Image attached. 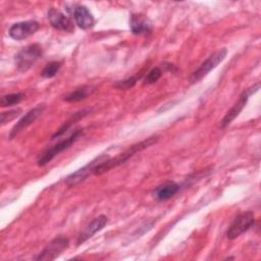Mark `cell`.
I'll list each match as a JSON object with an SVG mask.
<instances>
[{
	"mask_svg": "<svg viewBox=\"0 0 261 261\" xmlns=\"http://www.w3.org/2000/svg\"><path fill=\"white\" fill-rule=\"evenodd\" d=\"M158 141V137L153 136L150 137L148 139H145L144 141H141L135 145H133L132 147H129L127 150H125L124 152H122L121 154L117 155L114 158H110L107 160H103L100 163H98L94 170H93V174L95 175H100L104 172H107L109 169L113 168V167H117L118 165L123 164L124 162H126L129 158H132L135 154L143 151L144 149L150 147L151 145H153L154 143H156Z\"/></svg>",
	"mask_w": 261,
	"mask_h": 261,
	"instance_id": "obj_1",
	"label": "cell"
},
{
	"mask_svg": "<svg viewBox=\"0 0 261 261\" xmlns=\"http://www.w3.org/2000/svg\"><path fill=\"white\" fill-rule=\"evenodd\" d=\"M42 55L43 50L41 46L38 44H31L22 48L15 55V65L19 71L24 72L29 70Z\"/></svg>",
	"mask_w": 261,
	"mask_h": 261,
	"instance_id": "obj_2",
	"label": "cell"
},
{
	"mask_svg": "<svg viewBox=\"0 0 261 261\" xmlns=\"http://www.w3.org/2000/svg\"><path fill=\"white\" fill-rule=\"evenodd\" d=\"M227 50L225 48L219 49L216 52H214L212 55H210L190 76L191 84L197 83L201 81L203 77H205L211 70H213L220 62L224 60L226 57Z\"/></svg>",
	"mask_w": 261,
	"mask_h": 261,
	"instance_id": "obj_3",
	"label": "cell"
},
{
	"mask_svg": "<svg viewBox=\"0 0 261 261\" xmlns=\"http://www.w3.org/2000/svg\"><path fill=\"white\" fill-rule=\"evenodd\" d=\"M255 222V215L252 211H246L240 213L226 231V237L228 240H234L242 233L249 230Z\"/></svg>",
	"mask_w": 261,
	"mask_h": 261,
	"instance_id": "obj_4",
	"label": "cell"
},
{
	"mask_svg": "<svg viewBox=\"0 0 261 261\" xmlns=\"http://www.w3.org/2000/svg\"><path fill=\"white\" fill-rule=\"evenodd\" d=\"M83 134V130L82 129H76L74 130L67 139L57 143L56 145H54L52 148L48 149L46 152H44L39 160H38V165L39 166H44L45 164L49 163L55 156H57L59 153L63 152L64 150H66L67 148H69L77 139L79 137Z\"/></svg>",
	"mask_w": 261,
	"mask_h": 261,
	"instance_id": "obj_5",
	"label": "cell"
},
{
	"mask_svg": "<svg viewBox=\"0 0 261 261\" xmlns=\"http://www.w3.org/2000/svg\"><path fill=\"white\" fill-rule=\"evenodd\" d=\"M68 246H69V241L67 238L62 236L56 237L36 257V260H39V261L54 260L57 257H59L61 253L68 248Z\"/></svg>",
	"mask_w": 261,
	"mask_h": 261,
	"instance_id": "obj_6",
	"label": "cell"
},
{
	"mask_svg": "<svg viewBox=\"0 0 261 261\" xmlns=\"http://www.w3.org/2000/svg\"><path fill=\"white\" fill-rule=\"evenodd\" d=\"M259 83L255 84L253 87H251L248 90H245L241 96L239 97V100L234 103V105L226 112V114L224 115V117L222 118V120L220 121V127H225L228 124L231 123V121L241 113V111L244 109V107L247 104V101L249 99V97L254 94L255 92H257L259 90Z\"/></svg>",
	"mask_w": 261,
	"mask_h": 261,
	"instance_id": "obj_7",
	"label": "cell"
},
{
	"mask_svg": "<svg viewBox=\"0 0 261 261\" xmlns=\"http://www.w3.org/2000/svg\"><path fill=\"white\" fill-rule=\"evenodd\" d=\"M40 29V23L36 20H25L12 24L9 29V36L16 41H20L34 35Z\"/></svg>",
	"mask_w": 261,
	"mask_h": 261,
	"instance_id": "obj_8",
	"label": "cell"
},
{
	"mask_svg": "<svg viewBox=\"0 0 261 261\" xmlns=\"http://www.w3.org/2000/svg\"><path fill=\"white\" fill-rule=\"evenodd\" d=\"M45 110V105L41 104L36 106L35 108L31 109L29 112H27L17 122L16 124L12 127L10 134H9V139H13L14 137H16V135H18L21 130H23L24 128H27L29 125H31Z\"/></svg>",
	"mask_w": 261,
	"mask_h": 261,
	"instance_id": "obj_9",
	"label": "cell"
},
{
	"mask_svg": "<svg viewBox=\"0 0 261 261\" xmlns=\"http://www.w3.org/2000/svg\"><path fill=\"white\" fill-rule=\"evenodd\" d=\"M47 17L51 25L56 30L67 33H72L74 31V25L71 19L56 8H50L47 12Z\"/></svg>",
	"mask_w": 261,
	"mask_h": 261,
	"instance_id": "obj_10",
	"label": "cell"
},
{
	"mask_svg": "<svg viewBox=\"0 0 261 261\" xmlns=\"http://www.w3.org/2000/svg\"><path fill=\"white\" fill-rule=\"evenodd\" d=\"M105 158V155H101L97 158H95L94 160H92L91 162H89L87 165H85L83 168L76 170L75 172L69 174L66 179L65 182L68 187H73L82 181H84L91 173H93V170L95 168V166L100 163L101 161H103V159Z\"/></svg>",
	"mask_w": 261,
	"mask_h": 261,
	"instance_id": "obj_11",
	"label": "cell"
},
{
	"mask_svg": "<svg viewBox=\"0 0 261 261\" xmlns=\"http://www.w3.org/2000/svg\"><path fill=\"white\" fill-rule=\"evenodd\" d=\"M108 222V217L105 215H99L98 217L94 218L90 223L87 224V226L81 231V233L77 237V246L85 243L89 239H91L95 233L100 231Z\"/></svg>",
	"mask_w": 261,
	"mask_h": 261,
	"instance_id": "obj_12",
	"label": "cell"
},
{
	"mask_svg": "<svg viewBox=\"0 0 261 261\" xmlns=\"http://www.w3.org/2000/svg\"><path fill=\"white\" fill-rule=\"evenodd\" d=\"M73 18L75 23L82 30L92 29L95 24V19L91 11L84 5H79L73 9Z\"/></svg>",
	"mask_w": 261,
	"mask_h": 261,
	"instance_id": "obj_13",
	"label": "cell"
},
{
	"mask_svg": "<svg viewBox=\"0 0 261 261\" xmlns=\"http://www.w3.org/2000/svg\"><path fill=\"white\" fill-rule=\"evenodd\" d=\"M129 28L134 35H147L152 32V27L148 18L139 13L130 15Z\"/></svg>",
	"mask_w": 261,
	"mask_h": 261,
	"instance_id": "obj_14",
	"label": "cell"
},
{
	"mask_svg": "<svg viewBox=\"0 0 261 261\" xmlns=\"http://www.w3.org/2000/svg\"><path fill=\"white\" fill-rule=\"evenodd\" d=\"M179 191V186L176 182L173 181H167L163 185L158 186L154 192H153V197L157 201H167L171 199L177 192Z\"/></svg>",
	"mask_w": 261,
	"mask_h": 261,
	"instance_id": "obj_15",
	"label": "cell"
},
{
	"mask_svg": "<svg viewBox=\"0 0 261 261\" xmlns=\"http://www.w3.org/2000/svg\"><path fill=\"white\" fill-rule=\"evenodd\" d=\"M90 112H91V109H83V110H81V111L74 113L66 122H64V124H63L54 135H52V139H55V138H58V137L62 136L75 121L80 120L81 118H83L84 116H86L87 114H89Z\"/></svg>",
	"mask_w": 261,
	"mask_h": 261,
	"instance_id": "obj_16",
	"label": "cell"
},
{
	"mask_svg": "<svg viewBox=\"0 0 261 261\" xmlns=\"http://www.w3.org/2000/svg\"><path fill=\"white\" fill-rule=\"evenodd\" d=\"M91 88L89 86H82L80 88H76L72 92H70L68 95L64 97V100L69 103H74V102H80L82 100H85L89 94H90Z\"/></svg>",
	"mask_w": 261,
	"mask_h": 261,
	"instance_id": "obj_17",
	"label": "cell"
},
{
	"mask_svg": "<svg viewBox=\"0 0 261 261\" xmlns=\"http://www.w3.org/2000/svg\"><path fill=\"white\" fill-rule=\"evenodd\" d=\"M24 98L23 93H14V94H9L5 95L1 98L0 104L2 107H7V106H12L18 104L20 101H22Z\"/></svg>",
	"mask_w": 261,
	"mask_h": 261,
	"instance_id": "obj_18",
	"label": "cell"
},
{
	"mask_svg": "<svg viewBox=\"0 0 261 261\" xmlns=\"http://www.w3.org/2000/svg\"><path fill=\"white\" fill-rule=\"evenodd\" d=\"M60 67H61V62H59V61H52V62L48 63L44 67L43 71L41 72V75L43 77H45V79H51V77H53V76H55L57 74V72L59 71Z\"/></svg>",
	"mask_w": 261,
	"mask_h": 261,
	"instance_id": "obj_19",
	"label": "cell"
},
{
	"mask_svg": "<svg viewBox=\"0 0 261 261\" xmlns=\"http://www.w3.org/2000/svg\"><path fill=\"white\" fill-rule=\"evenodd\" d=\"M161 75H162V69L160 67H154L146 75V77L144 80V84L145 85L154 84L161 77Z\"/></svg>",
	"mask_w": 261,
	"mask_h": 261,
	"instance_id": "obj_20",
	"label": "cell"
},
{
	"mask_svg": "<svg viewBox=\"0 0 261 261\" xmlns=\"http://www.w3.org/2000/svg\"><path fill=\"white\" fill-rule=\"evenodd\" d=\"M19 114H21V109L20 108H16V109H11V110H8L6 112H3L1 113V117H0V120H1V125H4L5 123L15 119Z\"/></svg>",
	"mask_w": 261,
	"mask_h": 261,
	"instance_id": "obj_21",
	"label": "cell"
},
{
	"mask_svg": "<svg viewBox=\"0 0 261 261\" xmlns=\"http://www.w3.org/2000/svg\"><path fill=\"white\" fill-rule=\"evenodd\" d=\"M140 76L135 75V76H130L128 79H125L123 81H117L116 83H114V87L117 89H129L132 87H134L137 83V81L139 80Z\"/></svg>",
	"mask_w": 261,
	"mask_h": 261,
	"instance_id": "obj_22",
	"label": "cell"
}]
</instances>
